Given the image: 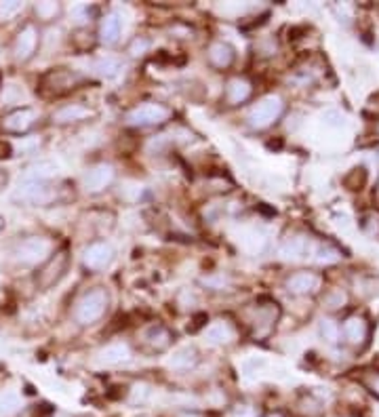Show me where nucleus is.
<instances>
[{"label": "nucleus", "mask_w": 379, "mask_h": 417, "mask_svg": "<svg viewBox=\"0 0 379 417\" xmlns=\"http://www.w3.org/2000/svg\"><path fill=\"white\" fill-rule=\"evenodd\" d=\"M108 306H110L108 291L102 289V286H95V289L87 291L78 299V303L74 308V318H76L78 325H85V327L87 325H93V322H97L106 314Z\"/></svg>", "instance_id": "1"}, {"label": "nucleus", "mask_w": 379, "mask_h": 417, "mask_svg": "<svg viewBox=\"0 0 379 417\" xmlns=\"http://www.w3.org/2000/svg\"><path fill=\"white\" fill-rule=\"evenodd\" d=\"M51 255H53V241H49L44 236H28V238L19 241V245L15 247L17 262L25 264V266L44 264Z\"/></svg>", "instance_id": "2"}, {"label": "nucleus", "mask_w": 379, "mask_h": 417, "mask_svg": "<svg viewBox=\"0 0 379 417\" xmlns=\"http://www.w3.org/2000/svg\"><path fill=\"white\" fill-rule=\"evenodd\" d=\"M282 112H284L282 99H280L278 95H267V97L259 99V102L253 106L249 116H247V121H249V125H251L253 129H259V131H261V129L272 127V125L282 116Z\"/></svg>", "instance_id": "3"}, {"label": "nucleus", "mask_w": 379, "mask_h": 417, "mask_svg": "<svg viewBox=\"0 0 379 417\" xmlns=\"http://www.w3.org/2000/svg\"><path fill=\"white\" fill-rule=\"evenodd\" d=\"M173 112L171 108L162 106V104H143L133 108L126 114V125L131 127H158L164 125L167 121H171Z\"/></svg>", "instance_id": "4"}, {"label": "nucleus", "mask_w": 379, "mask_h": 417, "mask_svg": "<svg viewBox=\"0 0 379 417\" xmlns=\"http://www.w3.org/2000/svg\"><path fill=\"white\" fill-rule=\"evenodd\" d=\"M68 268H70V253H68V249H61V251L53 253V255L42 264V268H40L38 274H36V284H38L42 291L55 286L61 278L66 277Z\"/></svg>", "instance_id": "5"}, {"label": "nucleus", "mask_w": 379, "mask_h": 417, "mask_svg": "<svg viewBox=\"0 0 379 417\" xmlns=\"http://www.w3.org/2000/svg\"><path fill=\"white\" fill-rule=\"evenodd\" d=\"M15 198L23 203H32V205H51L57 198V190L51 186V181L21 179L15 190Z\"/></svg>", "instance_id": "6"}, {"label": "nucleus", "mask_w": 379, "mask_h": 417, "mask_svg": "<svg viewBox=\"0 0 379 417\" xmlns=\"http://www.w3.org/2000/svg\"><path fill=\"white\" fill-rule=\"evenodd\" d=\"M280 316V308L276 301H259L255 303V310H253V318H251V329H253V337L257 339H263L272 333V329L276 327V320Z\"/></svg>", "instance_id": "7"}, {"label": "nucleus", "mask_w": 379, "mask_h": 417, "mask_svg": "<svg viewBox=\"0 0 379 417\" xmlns=\"http://www.w3.org/2000/svg\"><path fill=\"white\" fill-rule=\"evenodd\" d=\"M80 83H83V76L78 72L57 68V70H51L49 74H44L42 89L53 95H64V93H70L72 89H76Z\"/></svg>", "instance_id": "8"}, {"label": "nucleus", "mask_w": 379, "mask_h": 417, "mask_svg": "<svg viewBox=\"0 0 379 417\" xmlns=\"http://www.w3.org/2000/svg\"><path fill=\"white\" fill-rule=\"evenodd\" d=\"M114 177H116L114 167L108 164V162H100V164L91 167V169L85 173V177H83V188H85V192H89V194H100V192H104V190H108V188L112 186Z\"/></svg>", "instance_id": "9"}, {"label": "nucleus", "mask_w": 379, "mask_h": 417, "mask_svg": "<svg viewBox=\"0 0 379 417\" xmlns=\"http://www.w3.org/2000/svg\"><path fill=\"white\" fill-rule=\"evenodd\" d=\"M342 333H344V339L346 344H350L352 348H363L367 342H369V333H371V327L367 322L365 316H359V314H352L344 320L342 325Z\"/></svg>", "instance_id": "10"}, {"label": "nucleus", "mask_w": 379, "mask_h": 417, "mask_svg": "<svg viewBox=\"0 0 379 417\" xmlns=\"http://www.w3.org/2000/svg\"><path fill=\"white\" fill-rule=\"evenodd\" d=\"M114 260V249L108 243H91L83 253V264L87 270L100 272L106 270Z\"/></svg>", "instance_id": "11"}, {"label": "nucleus", "mask_w": 379, "mask_h": 417, "mask_svg": "<svg viewBox=\"0 0 379 417\" xmlns=\"http://www.w3.org/2000/svg\"><path fill=\"white\" fill-rule=\"evenodd\" d=\"M320 284H323V278L316 272H308V270L295 272L284 280V289L291 295H312L320 289Z\"/></svg>", "instance_id": "12"}, {"label": "nucleus", "mask_w": 379, "mask_h": 417, "mask_svg": "<svg viewBox=\"0 0 379 417\" xmlns=\"http://www.w3.org/2000/svg\"><path fill=\"white\" fill-rule=\"evenodd\" d=\"M36 47H38V32L34 25H23L15 38V44H13V53L17 57V61H28L34 53H36Z\"/></svg>", "instance_id": "13"}, {"label": "nucleus", "mask_w": 379, "mask_h": 417, "mask_svg": "<svg viewBox=\"0 0 379 417\" xmlns=\"http://www.w3.org/2000/svg\"><path fill=\"white\" fill-rule=\"evenodd\" d=\"M34 123H36V112L30 108H21L2 119V129L8 133H25Z\"/></svg>", "instance_id": "14"}, {"label": "nucleus", "mask_w": 379, "mask_h": 417, "mask_svg": "<svg viewBox=\"0 0 379 417\" xmlns=\"http://www.w3.org/2000/svg\"><path fill=\"white\" fill-rule=\"evenodd\" d=\"M143 342L148 346V350L152 352H162L173 344V333L162 327V325H152L145 333H143Z\"/></svg>", "instance_id": "15"}, {"label": "nucleus", "mask_w": 379, "mask_h": 417, "mask_svg": "<svg viewBox=\"0 0 379 417\" xmlns=\"http://www.w3.org/2000/svg\"><path fill=\"white\" fill-rule=\"evenodd\" d=\"M207 57H209V64L219 68V70H226L234 64V49L232 44L224 42V40H217L209 47L207 51Z\"/></svg>", "instance_id": "16"}, {"label": "nucleus", "mask_w": 379, "mask_h": 417, "mask_svg": "<svg viewBox=\"0 0 379 417\" xmlns=\"http://www.w3.org/2000/svg\"><path fill=\"white\" fill-rule=\"evenodd\" d=\"M93 116V110H89L87 106L83 104H70V106H64L59 108L55 114H53V121L59 123V125H70V123H80V121H87Z\"/></svg>", "instance_id": "17"}, {"label": "nucleus", "mask_w": 379, "mask_h": 417, "mask_svg": "<svg viewBox=\"0 0 379 417\" xmlns=\"http://www.w3.org/2000/svg\"><path fill=\"white\" fill-rule=\"evenodd\" d=\"M253 93V85L247 78H232L226 87V102L230 106H241L245 104Z\"/></svg>", "instance_id": "18"}, {"label": "nucleus", "mask_w": 379, "mask_h": 417, "mask_svg": "<svg viewBox=\"0 0 379 417\" xmlns=\"http://www.w3.org/2000/svg\"><path fill=\"white\" fill-rule=\"evenodd\" d=\"M205 337L209 344H230L234 342L236 331L228 320H215L205 329Z\"/></svg>", "instance_id": "19"}, {"label": "nucleus", "mask_w": 379, "mask_h": 417, "mask_svg": "<svg viewBox=\"0 0 379 417\" xmlns=\"http://www.w3.org/2000/svg\"><path fill=\"white\" fill-rule=\"evenodd\" d=\"M100 363L102 365H108V367H114V365H123L131 358V350L128 346L123 344V342H116V344H108L104 350H100L97 354Z\"/></svg>", "instance_id": "20"}, {"label": "nucleus", "mask_w": 379, "mask_h": 417, "mask_svg": "<svg viewBox=\"0 0 379 417\" xmlns=\"http://www.w3.org/2000/svg\"><path fill=\"white\" fill-rule=\"evenodd\" d=\"M57 175V164L53 160H38L25 169L23 179L28 181H51Z\"/></svg>", "instance_id": "21"}, {"label": "nucleus", "mask_w": 379, "mask_h": 417, "mask_svg": "<svg viewBox=\"0 0 379 417\" xmlns=\"http://www.w3.org/2000/svg\"><path fill=\"white\" fill-rule=\"evenodd\" d=\"M306 253H310V241L301 234L287 238L280 247V255L284 260H301V258H306Z\"/></svg>", "instance_id": "22"}, {"label": "nucleus", "mask_w": 379, "mask_h": 417, "mask_svg": "<svg viewBox=\"0 0 379 417\" xmlns=\"http://www.w3.org/2000/svg\"><path fill=\"white\" fill-rule=\"evenodd\" d=\"M121 36V17L116 13H108L100 23V40L104 44H114Z\"/></svg>", "instance_id": "23"}, {"label": "nucleus", "mask_w": 379, "mask_h": 417, "mask_svg": "<svg viewBox=\"0 0 379 417\" xmlns=\"http://www.w3.org/2000/svg\"><path fill=\"white\" fill-rule=\"evenodd\" d=\"M198 363V352L194 348H181L169 358V367L175 371H190Z\"/></svg>", "instance_id": "24"}, {"label": "nucleus", "mask_w": 379, "mask_h": 417, "mask_svg": "<svg viewBox=\"0 0 379 417\" xmlns=\"http://www.w3.org/2000/svg\"><path fill=\"white\" fill-rule=\"evenodd\" d=\"M93 70L100 74V76H106V78H112L121 72V59L108 55V57H100L93 66Z\"/></svg>", "instance_id": "25"}, {"label": "nucleus", "mask_w": 379, "mask_h": 417, "mask_svg": "<svg viewBox=\"0 0 379 417\" xmlns=\"http://www.w3.org/2000/svg\"><path fill=\"white\" fill-rule=\"evenodd\" d=\"M354 286L363 297H373L379 293V280L375 277H359L354 280Z\"/></svg>", "instance_id": "26"}, {"label": "nucleus", "mask_w": 379, "mask_h": 417, "mask_svg": "<svg viewBox=\"0 0 379 417\" xmlns=\"http://www.w3.org/2000/svg\"><path fill=\"white\" fill-rule=\"evenodd\" d=\"M339 260H342V253H339L335 247H331V245H325V247L316 249V262H318V264L329 266V264H335V262H339Z\"/></svg>", "instance_id": "27"}, {"label": "nucleus", "mask_w": 379, "mask_h": 417, "mask_svg": "<svg viewBox=\"0 0 379 417\" xmlns=\"http://www.w3.org/2000/svg\"><path fill=\"white\" fill-rule=\"evenodd\" d=\"M19 409V397L15 392H0V413L11 416Z\"/></svg>", "instance_id": "28"}, {"label": "nucleus", "mask_w": 379, "mask_h": 417, "mask_svg": "<svg viewBox=\"0 0 379 417\" xmlns=\"http://www.w3.org/2000/svg\"><path fill=\"white\" fill-rule=\"evenodd\" d=\"M59 11H61L59 2H38L36 4V15H38V19H44V21L55 19L59 15Z\"/></svg>", "instance_id": "29"}, {"label": "nucleus", "mask_w": 379, "mask_h": 417, "mask_svg": "<svg viewBox=\"0 0 379 417\" xmlns=\"http://www.w3.org/2000/svg\"><path fill=\"white\" fill-rule=\"evenodd\" d=\"M365 181H367V171H365L363 167L352 169V171H350V175L344 179V183H346L350 190H363Z\"/></svg>", "instance_id": "30"}, {"label": "nucleus", "mask_w": 379, "mask_h": 417, "mask_svg": "<svg viewBox=\"0 0 379 417\" xmlns=\"http://www.w3.org/2000/svg\"><path fill=\"white\" fill-rule=\"evenodd\" d=\"M348 303V295L342 291V289H333V291H329L327 295H325V306L329 308V310H339V308H344Z\"/></svg>", "instance_id": "31"}, {"label": "nucleus", "mask_w": 379, "mask_h": 417, "mask_svg": "<svg viewBox=\"0 0 379 417\" xmlns=\"http://www.w3.org/2000/svg\"><path fill=\"white\" fill-rule=\"evenodd\" d=\"M320 333H323V337H325L327 342L335 344V342L339 339L342 327H339L337 322H333V320H323V322H320Z\"/></svg>", "instance_id": "32"}, {"label": "nucleus", "mask_w": 379, "mask_h": 417, "mask_svg": "<svg viewBox=\"0 0 379 417\" xmlns=\"http://www.w3.org/2000/svg\"><path fill=\"white\" fill-rule=\"evenodd\" d=\"M23 4L17 2V0H6V2H0V21H8L13 19L17 13H21Z\"/></svg>", "instance_id": "33"}, {"label": "nucleus", "mask_w": 379, "mask_h": 417, "mask_svg": "<svg viewBox=\"0 0 379 417\" xmlns=\"http://www.w3.org/2000/svg\"><path fill=\"white\" fill-rule=\"evenodd\" d=\"M361 384L375 397L379 399V371H365L361 375Z\"/></svg>", "instance_id": "34"}, {"label": "nucleus", "mask_w": 379, "mask_h": 417, "mask_svg": "<svg viewBox=\"0 0 379 417\" xmlns=\"http://www.w3.org/2000/svg\"><path fill=\"white\" fill-rule=\"evenodd\" d=\"M226 417H259V409L255 405H249V403H239L228 411Z\"/></svg>", "instance_id": "35"}, {"label": "nucleus", "mask_w": 379, "mask_h": 417, "mask_svg": "<svg viewBox=\"0 0 379 417\" xmlns=\"http://www.w3.org/2000/svg\"><path fill=\"white\" fill-rule=\"evenodd\" d=\"M301 411L306 413L308 417H318L323 413V403L320 401H316L314 397H308V399H303L301 401Z\"/></svg>", "instance_id": "36"}, {"label": "nucleus", "mask_w": 379, "mask_h": 417, "mask_svg": "<svg viewBox=\"0 0 379 417\" xmlns=\"http://www.w3.org/2000/svg\"><path fill=\"white\" fill-rule=\"evenodd\" d=\"M150 397V388L145 386V384H137V386H133V390H131V403H143L145 399Z\"/></svg>", "instance_id": "37"}, {"label": "nucleus", "mask_w": 379, "mask_h": 417, "mask_svg": "<svg viewBox=\"0 0 379 417\" xmlns=\"http://www.w3.org/2000/svg\"><path fill=\"white\" fill-rule=\"evenodd\" d=\"M145 47H148L145 40H135L133 47H131V53H133V55H141V51H145Z\"/></svg>", "instance_id": "38"}, {"label": "nucleus", "mask_w": 379, "mask_h": 417, "mask_svg": "<svg viewBox=\"0 0 379 417\" xmlns=\"http://www.w3.org/2000/svg\"><path fill=\"white\" fill-rule=\"evenodd\" d=\"M177 417H203L200 413H196V411H184V413H179Z\"/></svg>", "instance_id": "39"}, {"label": "nucleus", "mask_w": 379, "mask_h": 417, "mask_svg": "<svg viewBox=\"0 0 379 417\" xmlns=\"http://www.w3.org/2000/svg\"><path fill=\"white\" fill-rule=\"evenodd\" d=\"M373 196H375V203H378V207H379V181H378V186H375V192H373Z\"/></svg>", "instance_id": "40"}, {"label": "nucleus", "mask_w": 379, "mask_h": 417, "mask_svg": "<svg viewBox=\"0 0 379 417\" xmlns=\"http://www.w3.org/2000/svg\"><path fill=\"white\" fill-rule=\"evenodd\" d=\"M265 417H284L282 413H270V416H265Z\"/></svg>", "instance_id": "41"}, {"label": "nucleus", "mask_w": 379, "mask_h": 417, "mask_svg": "<svg viewBox=\"0 0 379 417\" xmlns=\"http://www.w3.org/2000/svg\"><path fill=\"white\" fill-rule=\"evenodd\" d=\"M2 226H4V219L0 217V230H2Z\"/></svg>", "instance_id": "42"}, {"label": "nucleus", "mask_w": 379, "mask_h": 417, "mask_svg": "<svg viewBox=\"0 0 379 417\" xmlns=\"http://www.w3.org/2000/svg\"><path fill=\"white\" fill-rule=\"evenodd\" d=\"M378 131H379V127H378Z\"/></svg>", "instance_id": "43"}]
</instances>
